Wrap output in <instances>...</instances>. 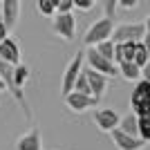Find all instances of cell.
Listing matches in <instances>:
<instances>
[{
	"instance_id": "6da1fadb",
	"label": "cell",
	"mask_w": 150,
	"mask_h": 150,
	"mask_svg": "<svg viewBox=\"0 0 150 150\" xmlns=\"http://www.w3.org/2000/svg\"><path fill=\"white\" fill-rule=\"evenodd\" d=\"M148 34V23L139 20V23H123L119 27H112L110 40L112 43H123V40H141Z\"/></svg>"
},
{
	"instance_id": "7a4b0ae2",
	"label": "cell",
	"mask_w": 150,
	"mask_h": 150,
	"mask_svg": "<svg viewBox=\"0 0 150 150\" xmlns=\"http://www.w3.org/2000/svg\"><path fill=\"white\" fill-rule=\"evenodd\" d=\"M83 61H88V67L96 69V72H101V74H105L108 79L119 76V67H117V63L110 61V58H105V56H101L94 47H90V50L83 52Z\"/></svg>"
},
{
	"instance_id": "3957f363",
	"label": "cell",
	"mask_w": 150,
	"mask_h": 150,
	"mask_svg": "<svg viewBox=\"0 0 150 150\" xmlns=\"http://www.w3.org/2000/svg\"><path fill=\"white\" fill-rule=\"evenodd\" d=\"M52 29L56 31L63 40H74L76 36V20L69 11H56L54 13V20H52Z\"/></svg>"
},
{
	"instance_id": "277c9868",
	"label": "cell",
	"mask_w": 150,
	"mask_h": 150,
	"mask_svg": "<svg viewBox=\"0 0 150 150\" xmlns=\"http://www.w3.org/2000/svg\"><path fill=\"white\" fill-rule=\"evenodd\" d=\"M112 27H114V20L112 18H101L96 20L92 27H90L88 31H85V36H83V43L88 45V47H92V45H96L99 40H105V38H110V34H112Z\"/></svg>"
},
{
	"instance_id": "5b68a950",
	"label": "cell",
	"mask_w": 150,
	"mask_h": 150,
	"mask_svg": "<svg viewBox=\"0 0 150 150\" xmlns=\"http://www.w3.org/2000/svg\"><path fill=\"white\" fill-rule=\"evenodd\" d=\"M65 105L72 110V112H85L90 108H96L99 105V99L92 96V94H81L76 90H69L65 94Z\"/></svg>"
},
{
	"instance_id": "8992f818",
	"label": "cell",
	"mask_w": 150,
	"mask_h": 150,
	"mask_svg": "<svg viewBox=\"0 0 150 150\" xmlns=\"http://www.w3.org/2000/svg\"><path fill=\"white\" fill-rule=\"evenodd\" d=\"M110 137H112L114 146L119 150H144L146 148V141L139 137H132V134H128V132H123L121 128H114V130H110Z\"/></svg>"
},
{
	"instance_id": "52a82bcc",
	"label": "cell",
	"mask_w": 150,
	"mask_h": 150,
	"mask_svg": "<svg viewBox=\"0 0 150 150\" xmlns=\"http://www.w3.org/2000/svg\"><path fill=\"white\" fill-rule=\"evenodd\" d=\"M81 67H83V52H76L74 58L67 63V67L63 72V88H61L63 94H67L69 90L74 88V81H76V76H79V72H81Z\"/></svg>"
},
{
	"instance_id": "ba28073f",
	"label": "cell",
	"mask_w": 150,
	"mask_h": 150,
	"mask_svg": "<svg viewBox=\"0 0 150 150\" xmlns=\"http://www.w3.org/2000/svg\"><path fill=\"white\" fill-rule=\"evenodd\" d=\"M81 69H83V74L88 76L92 96H96V99L101 101L105 96V90H108V76L101 74V72H96V69H92V67H81Z\"/></svg>"
},
{
	"instance_id": "9c48e42d",
	"label": "cell",
	"mask_w": 150,
	"mask_h": 150,
	"mask_svg": "<svg viewBox=\"0 0 150 150\" xmlns=\"http://www.w3.org/2000/svg\"><path fill=\"white\" fill-rule=\"evenodd\" d=\"M0 18H2V23H5L7 31H11L13 27L18 25V18H20V0H2Z\"/></svg>"
},
{
	"instance_id": "30bf717a",
	"label": "cell",
	"mask_w": 150,
	"mask_h": 150,
	"mask_svg": "<svg viewBox=\"0 0 150 150\" xmlns=\"http://www.w3.org/2000/svg\"><path fill=\"white\" fill-rule=\"evenodd\" d=\"M119 119L121 117L114 112L112 108H101V110L94 112V121H96V125H99V130H103V132L114 130V128L119 125Z\"/></svg>"
},
{
	"instance_id": "8fae6325",
	"label": "cell",
	"mask_w": 150,
	"mask_h": 150,
	"mask_svg": "<svg viewBox=\"0 0 150 150\" xmlns=\"http://www.w3.org/2000/svg\"><path fill=\"white\" fill-rule=\"evenodd\" d=\"M0 58L5 63H9V65L20 63V50H18V45H16V40H11L9 36L0 40Z\"/></svg>"
},
{
	"instance_id": "7c38bea8",
	"label": "cell",
	"mask_w": 150,
	"mask_h": 150,
	"mask_svg": "<svg viewBox=\"0 0 150 150\" xmlns=\"http://www.w3.org/2000/svg\"><path fill=\"white\" fill-rule=\"evenodd\" d=\"M16 150H40V130H38V128H31L27 134L18 137Z\"/></svg>"
},
{
	"instance_id": "4fadbf2b",
	"label": "cell",
	"mask_w": 150,
	"mask_h": 150,
	"mask_svg": "<svg viewBox=\"0 0 150 150\" xmlns=\"http://www.w3.org/2000/svg\"><path fill=\"white\" fill-rule=\"evenodd\" d=\"M134 43L137 40H123V43H114V56L112 61L119 65L123 61H132V52H134Z\"/></svg>"
},
{
	"instance_id": "5bb4252c",
	"label": "cell",
	"mask_w": 150,
	"mask_h": 150,
	"mask_svg": "<svg viewBox=\"0 0 150 150\" xmlns=\"http://www.w3.org/2000/svg\"><path fill=\"white\" fill-rule=\"evenodd\" d=\"M117 67H119V74L123 76L125 81H139L141 74H144V69L139 67L134 61H123V63H119Z\"/></svg>"
},
{
	"instance_id": "9a60e30c",
	"label": "cell",
	"mask_w": 150,
	"mask_h": 150,
	"mask_svg": "<svg viewBox=\"0 0 150 150\" xmlns=\"http://www.w3.org/2000/svg\"><path fill=\"white\" fill-rule=\"evenodd\" d=\"M139 103H150V81L146 79H139L137 88L132 90V105H139Z\"/></svg>"
},
{
	"instance_id": "2e32d148",
	"label": "cell",
	"mask_w": 150,
	"mask_h": 150,
	"mask_svg": "<svg viewBox=\"0 0 150 150\" xmlns=\"http://www.w3.org/2000/svg\"><path fill=\"white\" fill-rule=\"evenodd\" d=\"M11 74H13V85H16V90L23 92V85H25L27 79H29V67H27L25 63H16Z\"/></svg>"
},
{
	"instance_id": "e0dca14e",
	"label": "cell",
	"mask_w": 150,
	"mask_h": 150,
	"mask_svg": "<svg viewBox=\"0 0 150 150\" xmlns=\"http://www.w3.org/2000/svg\"><path fill=\"white\" fill-rule=\"evenodd\" d=\"M132 61L137 63L139 67L144 69L146 65H148V45L144 43V40H137L134 43V52H132Z\"/></svg>"
},
{
	"instance_id": "ac0fdd59",
	"label": "cell",
	"mask_w": 150,
	"mask_h": 150,
	"mask_svg": "<svg viewBox=\"0 0 150 150\" xmlns=\"http://www.w3.org/2000/svg\"><path fill=\"white\" fill-rule=\"evenodd\" d=\"M117 128H121L123 132H128L132 137H139V132H137V114L134 112L125 114L123 119H119V125H117Z\"/></svg>"
},
{
	"instance_id": "d6986e66",
	"label": "cell",
	"mask_w": 150,
	"mask_h": 150,
	"mask_svg": "<svg viewBox=\"0 0 150 150\" xmlns=\"http://www.w3.org/2000/svg\"><path fill=\"white\" fill-rule=\"evenodd\" d=\"M92 47L99 52L101 56H105V58H110V61H112V56H114V43L110 40V38H105V40H99V43L92 45Z\"/></svg>"
},
{
	"instance_id": "ffe728a7",
	"label": "cell",
	"mask_w": 150,
	"mask_h": 150,
	"mask_svg": "<svg viewBox=\"0 0 150 150\" xmlns=\"http://www.w3.org/2000/svg\"><path fill=\"white\" fill-rule=\"evenodd\" d=\"M137 132H139V139H144L148 144L150 141V117H137Z\"/></svg>"
},
{
	"instance_id": "44dd1931",
	"label": "cell",
	"mask_w": 150,
	"mask_h": 150,
	"mask_svg": "<svg viewBox=\"0 0 150 150\" xmlns=\"http://www.w3.org/2000/svg\"><path fill=\"white\" fill-rule=\"evenodd\" d=\"M72 90H76V92H81V94H92V92H90L88 76L83 74V69L79 72V76H76V81H74V88H72Z\"/></svg>"
},
{
	"instance_id": "7402d4cb",
	"label": "cell",
	"mask_w": 150,
	"mask_h": 150,
	"mask_svg": "<svg viewBox=\"0 0 150 150\" xmlns=\"http://www.w3.org/2000/svg\"><path fill=\"white\" fill-rule=\"evenodd\" d=\"M36 9L38 13H43V16H54L56 13V7L52 0H36Z\"/></svg>"
},
{
	"instance_id": "603a6c76",
	"label": "cell",
	"mask_w": 150,
	"mask_h": 150,
	"mask_svg": "<svg viewBox=\"0 0 150 150\" xmlns=\"http://www.w3.org/2000/svg\"><path fill=\"white\" fill-rule=\"evenodd\" d=\"M132 112L137 117H150V103H139V105H132Z\"/></svg>"
},
{
	"instance_id": "cb8c5ba5",
	"label": "cell",
	"mask_w": 150,
	"mask_h": 150,
	"mask_svg": "<svg viewBox=\"0 0 150 150\" xmlns=\"http://www.w3.org/2000/svg\"><path fill=\"white\" fill-rule=\"evenodd\" d=\"M103 11H105L108 18H114V11H117V0H103Z\"/></svg>"
},
{
	"instance_id": "d4e9b609",
	"label": "cell",
	"mask_w": 150,
	"mask_h": 150,
	"mask_svg": "<svg viewBox=\"0 0 150 150\" xmlns=\"http://www.w3.org/2000/svg\"><path fill=\"white\" fill-rule=\"evenodd\" d=\"M72 7H79L81 11H90L94 7V0H72Z\"/></svg>"
},
{
	"instance_id": "484cf974",
	"label": "cell",
	"mask_w": 150,
	"mask_h": 150,
	"mask_svg": "<svg viewBox=\"0 0 150 150\" xmlns=\"http://www.w3.org/2000/svg\"><path fill=\"white\" fill-rule=\"evenodd\" d=\"M56 11H72V0H52Z\"/></svg>"
},
{
	"instance_id": "4316f807",
	"label": "cell",
	"mask_w": 150,
	"mask_h": 150,
	"mask_svg": "<svg viewBox=\"0 0 150 150\" xmlns=\"http://www.w3.org/2000/svg\"><path fill=\"white\" fill-rule=\"evenodd\" d=\"M137 5L139 0H117V7H121V9H134Z\"/></svg>"
},
{
	"instance_id": "83f0119b",
	"label": "cell",
	"mask_w": 150,
	"mask_h": 150,
	"mask_svg": "<svg viewBox=\"0 0 150 150\" xmlns=\"http://www.w3.org/2000/svg\"><path fill=\"white\" fill-rule=\"evenodd\" d=\"M7 34H9V31H7V27H5V23H2V18H0V40H2V38H7Z\"/></svg>"
},
{
	"instance_id": "f1b7e54d",
	"label": "cell",
	"mask_w": 150,
	"mask_h": 150,
	"mask_svg": "<svg viewBox=\"0 0 150 150\" xmlns=\"http://www.w3.org/2000/svg\"><path fill=\"white\" fill-rule=\"evenodd\" d=\"M0 92H5V83H2V79H0Z\"/></svg>"
},
{
	"instance_id": "f546056e",
	"label": "cell",
	"mask_w": 150,
	"mask_h": 150,
	"mask_svg": "<svg viewBox=\"0 0 150 150\" xmlns=\"http://www.w3.org/2000/svg\"><path fill=\"white\" fill-rule=\"evenodd\" d=\"M94 2H96V0H94Z\"/></svg>"
}]
</instances>
